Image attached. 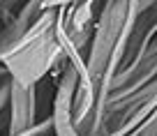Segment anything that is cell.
<instances>
[{
  "label": "cell",
  "mask_w": 157,
  "mask_h": 136,
  "mask_svg": "<svg viewBox=\"0 0 157 136\" xmlns=\"http://www.w3.org/2000/svg\"><path fill=\"white\" fill-rule=\"evenodd\" d=\"M139 12V0L102 2L95 19V32L83 58V69L74 95V127L81 136H104V113L113 81L125 65L129 30Z\"/></svg>",
  "instance_id": "cell-1"
},
{
  "label": "cell",
  "mask_w": 157,
  "mask_h": 136,
  "mask_svg": "<svg viewBox=\"0 0 157 136\" xmlns=\"http://www.w3.org/2000/svg\"><path fill=\"white\" fill-rule=\"evenodd\" d=\"M65 7L67 2H42V14L33 28L0 51V67L5 69L10 83L23 88L37 85L65 62Z\"/></svg>",
  "instance_id": "cell-2"
},
{
  "label": "cell",
  "mask_w": 157,
  "mask_h": 136,
  "mask_svg": "<svg viewBox=\"0 0 157 136\" xmlns=\"http://www.w3.org/2000/svg\"><path fill=\"white\" fill-rule=\"evenodd\" d=\"M81 69L83 67L76 62H65V67L60 69V81L56 85L53 108H51V131L56 136H81L78 129L74 127V118H72L74 95L78 88Z\"/></svg>",
  "instance_id": "cell-3"
},
{
  "label": "cell",
  "mask_w": 157,
  "mask_h": 136,
  "mask_svg": "<svg viewBox=\"0 0 157 136\" xmlns=\"http://www.w3.org/2000/svg\"><path fill=\"white\" fill-rule=\"evenodd\" d=\"M155 78H157V35L146 44V49L139 53V58L116 76L109 104L120 102V99L139 93L141 88H146L148 83H152Z\"/></svg>",
  "instance_id": "cell-4"
},
{
  "label": "cell",
  "mask_w": 157,
  "mask_h": 136,
  "mask_svg": "<svg viewBox=\"0 0 157 136\" xmlns=\"http://www.w3.org/2000/svg\"><path fill=\"white\" fill-rule=\"evenodd\" d=\"M37 85H16L10 83L7 102V136H16L37 125Z\"/></svg>",
  "instance_id": "cell-5"
},
{
  "label": "cell",
  "mask_w": 157,
  "mask_h": 136,
  "mask_svg": "<svg viewBox=\"0 0 157 136\" xmlns=\"http://www.w3.org/2000/svg\"><path fill=\"white\" fill-rule=\"evenodd\" d=\"M16 5H19V2H0V30H2V25L10 21V16L19 9Z\"/></svg>",
  "instance_id": "cell-6"
},
{
  "label": "cell",
  "mask_w": 157,
  "mask_h": 136,
  "mask_svg": "<svg viewBox=\"0 0 157 136\" xmlns=\"http://www.w3.org/2000/svg\"><path fill=\"white\" fill-rule=\"evenodd\" d=\"M7 102H10V81H7L2 88H0V115L5 113V108H7Z\"/></svg>",
  "instance_id": "cell-7"
},
{
  "label": "cell",
  "mask_w": 157,
  "mask_h": 136,
  "mask_svg": "<svg viewBox=\"0 0 157 136\" xmlns=\"http://www.w3.org/2000/svg\"><path fill=\"white\" fill-rule=\"evenodd\" d=\"M136 136H157V120H152L150 125H146Z\"/></svg>",
  "instance_id": "cell-8"
}]
</instances>
